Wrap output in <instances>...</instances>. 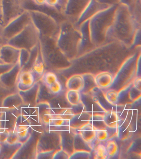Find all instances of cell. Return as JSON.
I'll list each match as a JSON object with an SVG mask.
<instances>
[{
	"instance_id": "cell-1",
	"label": "cell",
	"mask_w": 141,
	"mask_h": 159,
	"mask_svg": "<svg viewBox=\"0 0 141 159\" xmlns=\"http://www.w3.org/2000/svg\"><path fill=\"white\" fill-rule=\"evenodd\" d=\"M40 39L39 31L32 20L19 33L8 39L7 43L20 49L31 51L39 44Z\"/></svg>"
},
{
	"instance_id": "cell-2",
	"label": "cell",
	"mask_w": 141,
	"mask_h": 159,
	"mask_svg": "<svg viewBox=\"0 0 141 159\" xmlns=\"http://www.w3.org/2000/svg\"><path fill=\"white\" fill-rule=\"evenodd\" d=\"M25 11L20 0H1L0 2V29Z\"/></svg>"
},
{
	"instance_id": "cell-3",
	"label": "cell",
	"mask_w": 141,
	"mask_h": 159,
	"mask_svg": "<svg viewBox=\"0 0 141 159\" xmlns=\"http://www.w3.org/2000/svg\"><path fill=\"white\" fill-rule=\"evenodd\" d=\"M32 22L29 11L25 10L24 12L11 21L2 30L1 34L7 41L19 33Z\"/></svg>"
},
{
	"instance_id": "cell-4",
	"label": "cell",
	"mask_w": 141,
	"mask_h": 159,
	"mask_svg": "<svg viewBox=\"0 0 141 159\" xmlns=\"http://www.w3.org/2000/svg\"><path fill=\"white\" fill-rule=\"evenodd\" d=\"M20 52V49L6 43L0 47V59L5 64L18 63Z\"/></svg>"
},
{
	"instance_id": "cell-5",
	"label": "cell",
	"mask_w": 141,
	"mask_h": 159,
	"mask_svg": "<svg viewBox=\"0 0 141 159\" xmlns=\"http://www.w3.org/2000/svg\"><path fill=\"white\" fill-rule=\"evenodd\" d=\"M35 76L31 70H22L17 77V84L20 89H28L33 86L35 81Z\"/></svg>"
},
{
	"instance_id": "cell-6",
	"label": "cell",
	"mask_w": 141,
	"mask_h": 159,
	"mask_svg": "<svg viewBox=\"0 0 141 159\" xmlns=\"http://www.w3.org/2000/svg\"><path fill=\"white\" fill-rule=\"evenodd\" d=\"M91 114L87 111L75 114L69 121L68 126L75 129H79L90 123Z\"/></svg>"
},
{
	"instance_id": "cell-7",
	"label": "cell",
	"mask_w": 141,
	"mask_h": 159,
	"mask_svg": "<svg viewBox=\"0 0 141 159\" xmlns=\"http://www.w3.org/2000/svg\"><path fill=\"white\" fill-rule=\"evenodd\" d=\"M104 120L108 132L111 130V132L113 130L117 131L120 119L116 112L111 110L106 111L104 114Z\"/></svg>"
},
{
	"instance_id": "cell-8",
	"label": "cell",
	"mask_w": 141,
	"mask_h": 159,
	"mask_svg": "<svg viewBox=\"0 0 141 159\" xmlns=\"http://www.w3.org/2000/svg\"><path fill=\"white\" fill-rule=\"evenodd\" d=\"M82 75L84 79V86L80 93L84 95H95L99 89L95 82V76L90 74H84Z\"/></svg>"
},
{
	"instance_id": "cell-9",
	"label": "cell",
	"mask_w": 141,
	"mask_h": 159,
	"mask_svg": "<svg viewBox=\"0 0 141 159\" xmlns=\"http://www.w3.org/2000/svg\"><path fill=\"white\" fill-rule=\"evenodd\" d=\"M96 129L90 123L82 127L79 129V133L86 143L91 144L96 139Z\"/></svg>"
},
{
	"instance_id": "cell-10",
	"label": "cell",
	"mask_w": 141,
	"mask_h": 159,
	"mask_svg": "<svg viewBox=\"0 0 141 159\" xmlns=\"http://www.w3.org/2000/svg\"><path fill=\"white\" fill-rule=\"evenodd\" d=\"M95 78L96 84L101 89H105L111 86L113 80L112 75L107 72L99 73Z\"/></svg>"
},
{
	"instance_id": "cell-11",
	"label": "cell",
	"mask_w": 141,
	"mask_h": 159,
	"mask_svg": "<svg viewBox=\"0 0 141 159\" xmlns=\"http://www.w3.org/2000/svg\"><path fill=\"white\" fill-rule=\"evenodd\" d=\"M68 90H73L81 92L84 86V79L82 75H75L69 78L66 84Z\"/></svg>"
},
{
	"instance_id": "cell-12",
	"label": "cell",
	"mask_w": 141,
	"mask_h": 159,
	"mask_svg": "<svg viewBox=\"0 0 141 159\" xmlns=\"http://www.w3.org/2000/svg\"><path fill=\"white\" fill-rule=\"evenodd\" d=\"M42 53L39 44V50L34 59L31 70L35 77L42 76L44 73L45 66L42 61Z\"/></svg>"
},
{
	"instance_id": "cell-13",
	"label": "cell",
	"mask_w": 141,
	"mask_h": 159,
	"mask_svg": "<svg viewBox=\"0 0 141 159\" xmlns=\"http://www.w3.org/2000/svg\"><path fill=\"white\" fill-rule=\"evenodd\" d=\"M66 97L69 104L73 106H77L82 102L81 93L77 91L68 90L67 92Z\"/></svg>"
},
{
	"instance_id": "cell-14",
	"label": "cell",
	"mask_w": 141,
	"mask_h": 159,
	"mask_svg": "<svg viewBox=\"0 0 141 159\" xmlns=\"http://www.w3.org/2000/svg\"><path fill=\"white\" fill-rule=\"evenodd\" d=\"M90 123L96 130L100 129H106L104 120V114H91Z\"/></svg>"
},
{
	"instance_id": "cell-15",
	"label": "cell",
	"mask_w": 141,
	"mask_h": 159,
	"mask_svg": "<svg viewBox=\"0 0 141 159\" xmlns=\"http://www.w3.org/2000/svg\"><path fill=\"white\" fill-rule=\"evenodd\" d=\"M132 133L131 125L128 124L123 123L121 125L120 123L118 129H117V134L118 136L122 140L127 139L130 136Z\"/></svg>"
},
{
	"instance_id": "cell-16",
	"label": "cell",
	"mask_w": 141,
	"mask_h": 159,
	"mask_svg": "<svg viewBox=\"0 0 141 159\" xmlns=\"http://www.w3.org/2000/svg\"><path fill=\"white\" fill-rule=\"evenodd\" d=\"M104 96L106 101L111 105H115L118 102L119 93L115 89H109L105 92Z\"/></svg>"
},
{
	"instance_id": "cell-17",
	"label": "cell",
	"mask_w": 141,
	"mask_h": 159,
	"mask_svg": "<svg viewBox=\"0 0 141 159\" xmlns=\"http://www.w3.org/2000/svg\"><path fill=\"white\" fill-rule=\"evenodd\" d=\"M105 147L108 155L109 157H113L116 156L118 152V146L116 140H109L106 143Z\"/></svg>"
},
{
	"instance_id": "cell-18",
	"label": "cell",
	"mask_w": 141,
	"mask_h": 159,
	"mask_svg": "<svg viewBox=\"0 0 141 159\" xmlns=\"http://www.w3.org/2000/svg\"><path fill=\"white\" fill-rule=\"evenodd\" d=\"M94 158L97 159H106L108 157L106 151L105 145L100 144L95 148Z\"/></svg>"
},
{
	"instance_id": "cell-19",
	"label": "cell",
	"mask_w": 141,
	"mask_h": 159,
	"mask_svg": "<svg viewBox=\"0 0 141 159\" xmlns=\"http://www.w3.org/2000/svg\"><path fill=\"white\" fill-rule=\"evenodd\" d=\"M42 76L43 83L47 87L58 80L56 75L52 72H46Z\"/></svg>"
},
{
	"instance_id": "cell-20",
	"label": "cell",
	"mask_w": 141,
	"mask_h": 159,
	"mask_svg": "<svg viewBox=\"0 0 141 159\" xmlns=\"http://www.w3.org/2000/svg\"><path fill=\"white\" fill-rule=\"evenodd\" d=\"M58 114L62 119L65 120L67 125H68L69 121L75 115V112L70 108H65L62 110Z\"/></svg>"
},
{
	"instance_id": "cell-21",
	"label": "cell",
	"mask_w": 141,
	"mask_h": 159,
	"mask_svg": "<svg viewBox=\"0 0 141 159\" xmlns=\"http://www.w3.org/2000/svg\"><path fill=\"white\" fill-rule=\"evenodd\" d=\"M91 155V152H90L85 151V150H79V151L74 152L70 155L69 159H88L90 158Z\"/></svg>"
},
{
	"instance_id": "cell-22",
	"label": "cell",
	"mask_w": 141,
	"mask_h": 159,
	"mask_svg": "<svg viewBox=\"0 0 141 159\" xmlns=\"http://www.w3.org/2000/svg\"><path fill=\"white\" fill-rule=\"evenodd\" d=\"M96 138L99 141H105L108 139L109 135L106 129H97L96 130Z\"/></svg>"
},
{
	"instance_id": "cell-23",
	"label": "cell",
	"mask_w": 141,
	"mask_h": 159,
	"mask_svg": "<svg viewBox=\"0 0 141 159\" xmlns=\"http://www.w3.org/2000/svg\"><path fill=\"white\" fill-rule=\"evenodd\" d=\"M141 93V89H138L134 86L129 93V98L130 100L135 101L140 98Z\"/></svg>"
},
{
	"instance_id": "cell-24",
	"label": "cell",
	"mask_w": 141,
	"mask_h": 159,
	"mask_svg": "<svg viewBox=\"0 0 141 159\" xmlns=\"http://www.w3.org/2000/svg\"><path fill=\"white\" fill-rule=\"evenodd\" d=\"M16 132L18 134L20 139H25L28 135V128L26 125H21L17 127Z\"/></svg>"
},
{
	"instance_id": "cell-25",
	"label": "cell",
	"mask_w": 141,
	"mask_h": 159,
	"mask_svg": "<svg viewBox=\"0 0 141 159\" xmlns=\"http://www.w3.org/2000/svg\"><path fill=\"white\" fill-rule=\"evenodd\" d=\"M48 88L51 93L53 94H57L61 90L62 85L60 82L58 80L54 82L53 84H51L49 87H48Z\"/></svg>"
},
{
	"instance_id": "cell-26",
	"label": "cell",
	"mask_w": 141,
	"mask_h": 159,
	"mask_svg": "<svg viewBox=\"0 0 141 159\" xmlns=\"http://www.w3.org/2000/svg\"><path fill=\"white\" fill-rule=\"evenodd\" d=\"M65 124L67 125L65 120L62 119L58 114H56V115L53 116L52 119L50 124L54 126H60L64 125Z\"/></svg>"
},
{
	"instance_id": "cell-27",
	"label": "cell",
	"mask_w": 141,
	"mask_h": 159,
	"mask_svg": "<svg viewBox=\"0 0 141 159\" xmlns=\"http://www.w3.org/2000/svg\"><path fill=\"white\" fill-rule=\"evenodd\" d=\"M53 116L50 109L44 111L42 114V119L44 123L46 124H50L52 119Z\"/></svg>"
},
{
	"instance_id": "cell-28",
	"label": "cell",
	"mask_w": 141,
	"mask_h": 159,
	"mask_svg": "<svg viewBox=\"0 0 141 159\" xmlns=\"http://www.w3.org/2000/svg\"><path fill=\"white\" fill-rule=\"evenodd\" d=\"M18 134L16 131L10 133L9 136L7 139V143L10 145H13L18 142L20 140Z\"/></svg>"
},
{
	"instance_id": "cell-29",
	"label": "cell",
	"mask_w": 141,
	"mask_h": 159,
	"mask_svg": "<svg viewBox=\"0 0 141 159\" xmlns=\"http://www.w3.org/2000/svg\"><path fill=\"white\" fill-rule=\"evenodd\" d=\"M70 155L65 150L62 149L55 153L53 158L69 159Z\"/></svg>"
},
{
	"instance_id": "cell-30",
	"label": "cell",
	"mask_w": 141,
	"mask_h": 159,
	"mask_svg": "<svg viewBox=\"0 0 141 159\" xmlns=\"http://www.w3.org/2000/svg\"><path fill=\"white\" fill-rule=\"evenodd\" d=\"M10 133V132L6 129L0 131V143H7Z\"/></svg>"
},
{
	"instance_id": "cell-31",
	"label": "cell",
	"mask_w": 141,
	"mask_h": 159,
	"mask_svg": "<svg viewBox=\"0 0 141 159\" xmlns=\"http://www.w3.org/2000/svg\"><path fill=\"white\" fill-rule=\"evenodd\" d=\"M59 0H46V4L51 7H55L59 3Z\"/></svg>"
},
{
	"instance_id": "cell-32",
	"label": "cell",
	"mask_w": 141,
	"mask_h": 159,
	"mask_svg": "<svg viewBox=\"0 0 141 159\" xmlns=\"http://www.w3.org/2000/svg\"><path fill=\"white\" fill-rule=\"evenodd\" d=\"M134 86L138 89H141V78L138 77L134 80Z\"/></svg>"
},
{
	"instance_id": "cell-33",
	"label": "cell",
	"mask_w": 141,
	"mask_h": 159,
	"mask_svg": "<svg viewBox=\"0 0 141 159\" xmlns=\"http://www.w3.org/2000/svg\"><path fill=\"white\" fill-rule=\"evenodd\" d=\"M34 2L38 5H43L46 3V0H33Z\"/></svg>"
},
{
	"instance_id": "cell-34",
	"label": "cell",
	"mask_w": 141,
	"mask_h": 159,
	"mask_svg": "<svg viewBox=\"0 0 141 159\" xmlns=\"http://www.w3.org/2000/svg\"><path fill=\"white\" fill-rule=\"evenodd\" d=\"M7 43V41L2 37V35L0 34V46H2V45L5 44V43Z\"/></svg>"
},
{
	"instance_id": "cell-35",
	"label": "cell",
	"mask_w": 141,
	"mask_h": 159,
	"mask_svg": "<svg viewBox=\"0 0 141 159\" xmlns=\"http://www.w3.org/2000/svg\"><path fill=\"white\" fill-rule=\"evenodd\" d=\"M1 149H2V148H1V145H0V152H1Z\"/></svg>"
},
{
	"instance_id": "cell-36",
	"label": "cell",
	"mask_w": 141,
	"mask_h": 159,
	"mask_svg": "<svg viewBox=\"0 0 141 159\" xmlns=\"http://www.w3.org/2000/svg\"><path fill=\"white\" fill-rule=\"evenodd\" d=\"M0 34H1V30H0ZM2 35V34H1Z\"/></svg>"
},
{
	"instance_id": "cell-37",
	"label": "cell",
	"mask_w": 141,
	"mask_h": 159,
	"mask_svg": "<svg viewBox=\"0 0 141 159\" xmlns=\"http://www.w3.org/2000/svg\"><path fill=\"white\" fill-rule=\"evenodd\" d=\"M1 46H0V47H1Z\"/></svg>"
}]
</instances>
